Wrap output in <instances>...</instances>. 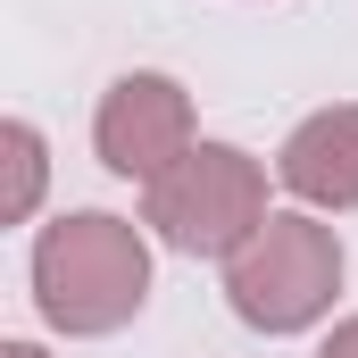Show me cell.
<instances>
[{
  "instance_id": "6da1fadb",
  "label": "cell",
  "mask_w": 358,
  "mask_h": 358,
  "mask_svg": "<svg viewBox=\"0 0 358 358\" xmlns=\"http://www.w3.org/2000/svg\"><path fill=\"white\" fill-rule=\"evenodd\" d=\"M150 300V242L134 217L76 208L34 242V308L50 334H117Z\"/></svg>"
},
{
  "instance_id": "7a4b0ae2",
  "label": "cell",
  "mask_w": 358,
  "mask_h": 358,
  "mask_svg": "<svg viewBox=\"0 0 358 358\" xmlns=\"http://www.w3.org/2000/svg\"><path fill=\"white\" fill-rule=\"evenodd\" d=\"M267 217V167L234 142H192V159L142 192V225L183 259H234Z\"/></svg>"
},
{
  "instance_id": "3957f363",
  "label": "cell",
  "mask_w": 358,
  "mask_h": 358,
  "mask_svg": "<svg viewBox=\"0 0 358 358\" xmlns=\"http://www.w3.org/2000/svg\"><path fill=\"white\" fill-rule=\"evenodd\" d=\"M334 292H342V242H334V225H317L300 208L267 217L225 259V300L259 334H308L334 308Z\"/></svg>"
},
{
  "instance_id": "277c9868",
  "label": "cell",
  "mask_w": 358,
  "mask_h": 358,
  "mask_svg": "<svg viewBox=\"0 0 358 358\" xmlns=\"http://www.w3.org/2000/svg\"><path fill=\"white\" fill-rule=\"evenodd\" d=\"M92 150L108 176H134L142 192L167 176L176 159H192V92L176 76H117L100 92V117H92Z\"/></svg>"
},
{
  "instance_id": "5b68a950",
  "label": "cell",
  "mask_w": 358,
  "mask_h": 358,
  "mask_svg": "<svg viewBox=\"0 0 358 358\" xmlns=\"http://www.w3.org/2000/svg\"><path fill=\"white\" fill-rule=\"evenodd\" d=\"M275 176H283L292 200H308V208H334V217L358 208V100L300 117L292 142L275 150Z\"/></svg>"
},
{
  "instance_id": "8992f818",
  "label": "cell",
  "mask_w": 358,
  "mask_h": 358,
  "mask_svg": "<svg viewBox=\"0 0 358 358\" xmlns=\"http://www.w3.org/2000/svg\"><path fill=\"white\" fill-rule=\"evenodd\" d=\"M0 150H8V192H0V225H25V217L42 208V176H50V159H42V134H34L25 117H8V125H0Z\"/></svg>"
},
{
  "instance_id": "52a82bcc",
  "label": "cell",
  "mask_w": 358,
  "mask_h": 358,
  "mask_svg": "<svg viewBox=\"0 0 358 358\" xmlns=\"http://www.w3.org/2000/svg\"><path fill=\"white\" fill-rule=\"evenodd\" d=\"M317 358H358V317H342V325H334V342H325Z\"/></svg>"
},
{
  "instance_id": "ba28073f",
  "label": "cell",
  "mask_w": 358,
  "mask_h": 358,
  "mask_svg": "<svg viewBox=\"0 0 358 358\" xmlns=\"http://www.w3.org/2000/svg\"><path fill=\"white\" fill-rule=\"evenodd\" d=\"M0 358H42V350H34V342H0Z\"/></svg>"
}]
</instances>
